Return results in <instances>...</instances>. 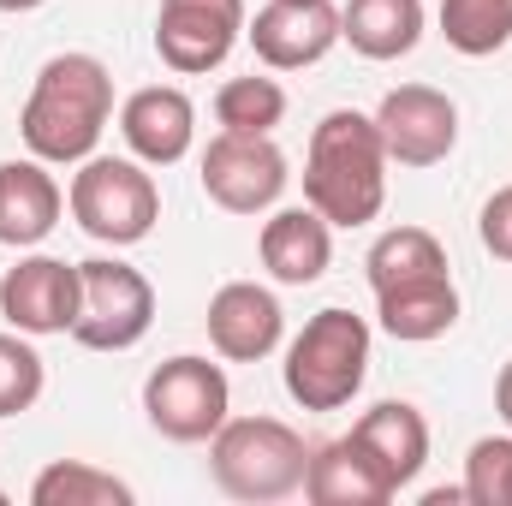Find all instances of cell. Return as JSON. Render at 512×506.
I'll return each mask as SVG.
<instances>
[{"label":"cell","instance_id":"26","mask_svg":"<svg viewBox=\"0 0 512 506\" xmlns=\"http://www.w3.org/2000/svg\"><path fill=\"white\" fill-rule=\"evenodd\" d=\"M465 501L512 506V435H483L465 459Z\"/></svg>","mask_w":512,"mask_h":506},{"label":"cell","instance_id":"2","mask_svg":"<svg viewBox=\"0 0 512 506\" xmlns=\"http://www.w3.org/2000/svg\"><path fill=\"white\" fill-rule=\"evenodd\" d=\"M304 203L328 227H370L387 203V149L376 114L340 108L310 131L304 155Z\"/></svg>","mask_w":512,"mask_h":506},{"label":"cell","instance_id":"16","mask_svg":"<svg viewBox=\"0 0 512 506\" xmlns=\"http://www.w3.org/2000/svg\"><path fill=\"white\" fill-rule=\"evenodd\" d=\"M304 495L316 506H387L399 489L387 483V471L370 459V447L358 435H340V441H328V447L310 453Z\"/></svg>","mask_w":512,"mask_h":506},{"label":"cell","instance_id":"25","mask_svg":"<svg viewBox=\"0 0 512 506\" xmlns=\"http://www.w3.org/2000/svg\"><path fill=\"white\" fill-rule=\"evenodd\" d=\"M48 370H42V352L30 346V334H0V417H18L42 399Z\"/></svg>","mask_w":512,"mask_h":506},{"label":"cell","instance_id":"17","mask_svg":"<svg viewBox=\"0 0 512 506\" xmlns=\"http://www.w3.org/2000/svg\"><path fill=\"white\" fill-rule=\"evenodd\" d=\"M334 262V227L304 203V209H280L262 221V268L280 286H316Z\"/></svg>","mask_w":512,"mask_h":506},{"label":"cell","instance_id":"15","mask_svg":"<svg viewBox=\"0 0 512 506\" xmlns=\"http://www.w3.org/2000/svg\"><path fill=\"white\" fill-rule=\"evenodd\" d=\"M60 185L48 173V161H0V245L12 251H30L42 245L54 227H60Z\"/></svg>","mask_w":512,"mask_h":506},{"label":"cell","instance_id":"28","mask_svg":"<svg viewBox=\"0 0 512 506\" xmlns=\"http://www.w3.org/2000/svg\"><path fill=\"white\" fill-rule=\"evenodd\" d=\"M495 411H501V423L512 429V364L501 370V381H495Z\"/></svg>","mask_w":512,"mask_h":506},{"label":"cell","instance_id":"24","mask_svg":"<svg viewBox=\"0 0 512 506\" xmlns=\"http://www.w3.org/2000/svg\"><path fill=\"white\" fill-rule=\"evenodd\" d=\"M215 120L221 131H245V137H268V131L286 120V90L274 78H227L215 90Z\"/></svg>","mask_w":512,"mask_h":506},{"label":"cell","instance_id":"23","mask_svg":"<svg viewBox=\"0 0 512 506\" xmlns=\"http://www.w3.org/2000/svg\"><path fill=\"white\" fill-rule=\"evenodd\" d=\"M441 36L465 60L501 54L512 42V0H441Z\"/></svg>","mask_w":512,"mask_h":506},{"label":"cell","instance_id":"5","mask_svg":"<svg viewBox=\"0 0 512 506\" xmlns=\"http://www.w3.org/2000/svg\"><path fill=\"white\" fill-rule=\"evenodd\" d=\"M72 221L102 239V245H143L161 221V191L143 173V161H120V155H90L72 173Z\"/></svg>","mask_w":512,"mask_h":506},{"label":"cell","instance_id":"13","mask_svg":"<svg viewBox=\"0 0 512 506\" xmlns=\"http://www.w3.org/2000/svg\"><path fill=\"white\" fill-rule=\"evenodd\" d=\"M280 328H286V310L268 286L256 280H227L215 298H209V346L233 364H256L280 346Z\"/></svg>","mask_w":512,"mask_h":506},{"label":"cell","instance_id":"14","mask_svg":"<svg viewBox=\"0 0 512 506\" xmlns=\"http://www.w3.org/2000/svg\"><path fill=\"white\" fill-rule=\"evenodd\" d=\"M120 131H126L131 155H137L143 167H173V161H185L191 143H197V108H191L185 90H173V84H149V90L126 96V108H120Z\"/></svg>","mask_w":512,"mask_h":506},{"label":"cell","instance_id":"3","mask_svg":"<svg viewBox=\"0 0 512 506\" xmlns=\"http://www.w3.org/2000/svg\"><path fill=\"white\" fill-rule=\"evenodd\" d=\"M209 471L233 501H286L304 489L310 447L280 417H227L209 441Z\"/></svg>","mask_w":512,"mask_h":506},{"label":"cell","instance_id":"19","mask_svg":"<svg viewBox=\"0 0 512 506\" xmlns=\"http://www.w3.org/2000/svg\"><path fill=\"white\" fill-rule=\"evenodd\" d=\"M376 316H382V334L405 340V346H429L459 322V286H453V274H435V280L376 292Z\"/></svg>","mask_w":512,"mask_h":506},{"label":"cell","instance_id":"4","mask_svg":"<svg viewBox=\"0 0 512 506\" xmlns=\"http://www.w3.org/2000/svg\"><path fill=\"white\" fill-rule=\"evenodd\" d=\"M370 376V322L352 310H316L286 346V393L304 411H340Z\"/></svg>","mask_w":512,"mask_h":506},{"label":"cell","instance_id":"9","mask_svg":"<svg viewBox=\"0 0 512 506\" xmlns=\"http://www.w3.org/2000/svg\"><path fill=\"white\" fill-rule=\"evenodd\" d=\"M239 36H245V0H161L155 12V54L179 78L215 72Z\"/></svg>","mask_w":512,"mask_h":506},{"label":"cell","instance_id":"30","mask_svg":"<svg viewBox=\"0 0 512 506\" xmlns=\"http://www.w3.org/2000/svg\"><path fill=\"white\" fill-rule=\"evenodd\" d=\"M42 0H0V12H36Z\"/></svg>","mask_w":512,"mask_h":506},{"label":"cell","instance_id":"22","mask_svg":"<svg viewBox=\"0 0 512 506\" xmlns=\"http://www.w3.org/2000/svg\"><path fill=\"white\" fill-rule=\"evenodd\" d=\"M30 501L36 506H131V483H120L102 465H84V459H54L30 483Z\"/></svg>","mask_w":512,"mask_h":506},{"label":"cell","instance_id":"31","mask_svg":"<svg viewBox=\"0 0 512 506\" xmlns=\"http://www.w3.org/2000/svg\"><path fill=\"white\" fill-rule=\"evenodd\" d=\"M0 506H6V489H0Z\"/></svg>","mask_w":512,"mask_h":506},{"label":"cell","instance_id":"20","mask_svg":"<svg viewBox=\"0 0 512 506\" xmlns=\"http://www.w3.org/2000/svg\"><path fill=\"white\" fill-rule=\"evenodd\" d=\"M340 42H352L364 60H399L423 42V0H346L340 6Z\"/></svg>","mask_w":512,"mask_h":506},{"label":"cell","instance_id":"29","mask_svg":"<svg viewBox=\"0 0 512 506\" xmlns=\"http://www.w3.org/2000/svg\"><path fill=\"white\" fill-rule=\"evenodd\" d=\"M465 501V489H435V495H423V506H453Z\"/></svg>","mask_w":512,"mask_h":506},{"label":"cell","instance_id":"18","mask_svg":"<svg viewBox=\"0 0 512 506\" xmlns=\"http://www.w3.org/2000/svg\"><path fill=\"white\" fill-rule=\"evenodd\" d=\"M352 435L370 447V459L387 471L393 489L417 483V471H423V459H429V423H423L417 405H405V399H382V405H370V411L352 423Z\"/></svg>","mask_w":512,"mask_h":506},{"label":"cell","instance_id":"12","mask_svg":"<svg viewBox=\"0 0 512 506\" xmlns=\"http://www.w3.org/2000/svg\"><path fill=\"white\" fill-rule=\"evenodd\" d=\"M245 36L268 72H304L340 42V6L334 0H268L256 18H245Z\"/></svg>","mask_w":512,"mask_h":506},{"label":"cell","instance_id":"21","mask_svg":"<svg viewBox=\"0 0 512 506\" xmlns=\"http://www.w3.org/2000/svg\"><path fill=\"white\" fill-rule=\"evenodd\" d=\"M364 268H370V286H376V292H393V286L447 274V251H441V239L423 233V227H393V233H382V239L370 245Z\"/></svg>","mask_w":512,"mask_h":506},{"label":"cell","instance_id":"1","mask_svg":"<svg viewBox=\"0 0 512 506\" xmlns=\"http://www.w3.org/2000/svg\"><path fill=\"white\" fill-rule=\"evenodd\" d=\"M114 114V78L96 54H54L36 84H30V102L18 114V131L30 143L36 161L48 167H78L96 155L102 131Z\"/></svg>","mask_w":512,"mask_h":506},{"label":"cell","instance_id":"7","mask_svg":"<svg viewBox=\"0 0 512 506\" xmlns=\"http://www.w3.org/2000/svg\"><path fill=\"white\" fill-rule=\"evenodd\" d=\"M78 274H84V298H78L72 340L90 352H131L155 322V286L120 256H90L78 262Z\"/></svg>","mask_w":512,"mask_h":506},{"label":"cell","instance_id":"11","mask_svg":"<svg viewBox=\"0 0 512 506\" xmlns=\"http://www.w3.org/2000/svg\"><path fill=\"white\" fill-rule=\"evenodd\" d=\"M78 298H84V274L78 262H60V256H24L0 274V316L30 340L72 334Z\"/></svg>","mask_w":512,"mask_h":506},{"label":"cell","instance_id":"27","mask_svg":"<svg viewBox=\"0 0 512 506\" xmlns=\"http://www.w3.org/2000/svg\"><path fill=\"white\" fill-rule=\"evenodd\" d=\"M477 233H483V251H489V256L512 262V185H507V191H495V197L483 203Z\"/></svg>","mask_w":512,"mask_h":506},{"label":"cell","instance_id":"6","mask_svg":"<svg viewBox=\"0 0 512 506\" xmlns=\"http://www.w3.org/2000/svg\"><path fill=\"white\" fill-rule=\"evenodd\" d=\"M233 411V387H227V370L209 364V358H167L155 364L149 381H143V417L155 435L179 441V447H197V441H215V429L227 423Z\"/></svg>","mask_w":512,"mask_h":506},{"label":"cell","instance_id":"10","mask_svg":"<svg viewBox=\"0 0 512 506\" xmlns=\"http://www.w3.org/2000/svg\"><path fill=\"white\" fill-rule=\"evenodd\" d=\"M376 131H382L387 161H399V167H435L459 143V108L435 84H399V90H387L382 108H376Z\"/></svg>","mask_w":512,"mask_h":506},{"label":"cell","instance_id":"8","mask_svg":"<svg viewBox=\"0 0 512 506\" xmlns=\"http://www.w3.org/2000/svg\"><path fill=\"white\" fill-rule=\"evenodd\" d=\"M286 155L274 149V137H245V131H221L203 149V191L215 209L227 215H262L280 203L286 191Z\"/></svg>","mask_w":512,"mask_h":506}]
</instances>
